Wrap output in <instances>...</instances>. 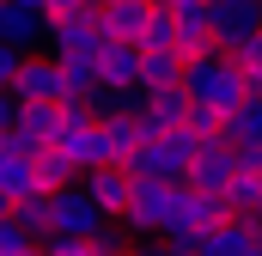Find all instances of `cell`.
Here are the masks:
<instances>
[{"label": "cell", "instance_id": "obj_4", "mask_svg": "<svg viewBox=\"0 0 262 256\" xmlns=\"http://www.w3.org/2000/svg\"><path fill=\"white\" fill-rule=\"evenodd\" d=\"M98 226H104V214L85 201L79 183H67V189L49 195V238H67V244H92L98 238Z\"/></svg>", "mask_w": 262, "mask_h": 256}, {"label": "cell", "instance_id": "obj_7", "mask_svg": "<svg viewBox=\"0 0 262 256\" xmlns=\"http://www.w3.org/2000/svg\"><path fill=\"white\" fill-rule=\"evenodd\" d=\"M220 220H226L220 195H195V189H183V183H177V195H171V220H165V232H159V238H207Z\"/></svg>", "mask_w": 262, "mask_h": 256}, {"label": "cell", "instance_id": "obj_18", "mask_svg": "<svg viewBox=\"0 0 262 256\" xmlns=\"http://www.w3.org/2000/svg\"><path fill=\"white\" fill-rule=\"evenodd\" d=\"M98 134H104V165H128L134 146H140L134 116H104V122H98Z\"/></svg>", "mask_w": 262, "mask_h": 256}, {"label": "cell", "instance_id": "obj_19", "mask_svg": "<svg viewBox=\"0 0 262 256\" xmlns=\"http://www.w3.org/2000/svg\"><path fill=\"white\" fill-rule=\"evenodd\" d=\"M31 177H37V189H43V195H55V189H67V183H79V177H73V165H67L55 146H37V153H31Z\"/></svg>", "mask_w": 262, "mask_h": 256}, {"label": "cell", "instance_id": "obj_2", "mask_svg": "<svg viewBox=\"0 0 262 256\" xmlns=\"http://www.w3.org/2000/svg\"><path fill=\"white\" fill-rule=\"evenodd\" d=\"M189 159H195V140H189L183 128H171V134H159V140H140L122 171H128L134 183H165V189H177L183 171H189Z\"/></svg>", "mask_w": 262, "mask_h": 256}, {"label": "cell", "instance_id": "obj_13", "mask_svg": "<svg viewBox=\"0 0 262 256\" xmlns=\"http://www.w3.org/2000/svg\"><path fill=\"white\" fill-rule=\"evenodd\" d=\"M98 86H104V92H140V49L104 43V49H98Z\"/></svg>", "mask_w": 262, "mask_h": 256}, {"label": "cell", "instance_id": "obj_32", "mask_svg": "<svg viewBox=\"0 0 262 256\" xmlns=\"http://www.w3.org/2000/svg\"><path fill=\"white\" fill-rule=\"evenodd\" d=\"M31 256H43V250H31Z\"/></svg>", "mask_w": 262, "mask_h": 256}, {"label": "cell", "instance_id": "obj_26", "mask_svg": "<svg viewBox=\"0 0 262 256\" xmlns=\"http://www.w3.org/2000/svg\"><path fill=\"white\" fill-rule=\"evenodd\" d=\"M25 55H12V49H0V92H12V73H18Z\"/></svg>", "mask_w": 262, "mask_h": 256}, {"label": "cell", "instance_id": "obj_14", "mask_svg": "<svg viewBox=\"0 0 262 256\" xmlns=\"http://www.w3.org/2000/svg\"><path fill=\"white\" fill-rule=\"evenodd\" d=\"M61 134V104H18V122H12V140H25L31 153L49 146Z\"/></svg>", "mask_w": 262, "mask_h": 256}, {"label": "cell", "instance_id": "obj_30", "mask_svg": "<svg viewBox=\"0 0 262 256\" xmlns=\"http://www.w3.org/2000/svg\"><path fill=\"white\" fill-rule=\"evenodd\" d=\"M85 6H104V0H85Z\"/></svg>", "mask_w": 262, "mask_h": 256}, {"label": "cell", "instance_id": "obj_8", "mask_svg": "<svg viewBox=\"0 0 262 256\" xmlns=\"http://www.w3.org/2000/svg\"><path fill=\"white\" fill-rule=\"evenodd\" d=\"M12 98H18V104H61L67 98L61 67L49 61V55H25L18 73H12Z\"/></svg>", "mask_w": 262, "mask_h": 256}, {"label": "cell", "instance_id": "obj_24", "mask_svg": "<svg viewBox=\"0 0 262 256\" xmlns=\"http://www.w3.org/2000/svg\"><path fill=\"white\" fill-rule=\"evenodd\" d=\"M43 256H92V244H67V238H43Z\"/></svg>", "mask_w": 262, "mask_h": 256}, {"label": "cell", "instance_id": "obj_5", "mask_svg": "<svg viewBox=\"0 0 262 256\" xmlns=\"http://www.w3.org/2000/svg\"><path fill=\"white\" fill-rule=\"evenodd\" d=\"M207 31H213V55H232L262 31V0H207Z\"/></svg>", "mask_w": 262, "mask_h": 256}, {"label": "cell", "instance_id": "obj_17", "mask_svg": "<svg viewBox=\"0 0 262 256\" xmlns=\"http://www.w3.org/2000/svg\"><path fill=\"white\" fill-rule=\"evenodd\" d=\"M220 140H226V146H262V98H244V104L220 122Z\"/></svg>", "mask_w": 262, "mask_h": 256}, {"label": "cell", "instance_id": "obj_15", "mask_svg": "<svg viewBox=\"0 0 262 256\" xmlns=\"http://www.w3.org/2000/svg\"><path fill=\"white\" fill-rule=\"evenodd\" d=\"M256 244H262V238H256L250 220H220V226L195 244V256H250Z\"/></svg>", "mask_w": 262, "mask_h": 256}, {"label": "cell", "instance_id": "obj_21", "mask_svg": "<svg viewBox=\"0 0 262 256\" xmlns=\"http://www.w3.org/2000/svg\"><path fill=\"white\" fill-rule=\"evenodd\" d=\"M177 73H183V61L171 49H140V92H165V86H177Z\"/></svg>", "mask_w": 262, "mask_h": 256}, {"label": "cell", "instance_id": "obj_22", "mask_svg": "<svg viewBox=\"0 0 262 256\" xmlns=\"http://www.w3.org/2000/svg\"><path fill=\"white\" fill-rule=\"evenodd\" d=\"M171 43H177V18L152 6V25H146V37H140V49H171ZM171 55H177V49H171Z\"/></svg>", "mask_w": 262, "mask_h": 256}, {"label": "cell", "instance_id": "obj_28", "mask_svg": "<svg viewBox=\"0 0 262 256\" xmlns=\"http://www.w3.org/2000/svg\"><path fill=\"white\" fill-rule=\"evenodd\" d=\"M250 226H256V238H262V189H256V201H250Z\"/></svg>", "mask_w": 262, "mask_h": 256}, {"label": "cell", "instance_id": "obj_6", "mask_svg": "<svg viewBox=\"0 0 262 256\" xmlns=\"http://www.w3.org/2000/svg\"><path fill=\"white\" fill-rule=\"evenodd\" d=\"M171 195H177V189H165V183H134V189H128V207H122V220H116V226L128 232V244L165 232V220H171Z\"/></svg>", "mask_w": 262, "mask_h": 256}, {"label": "cell", "instance_id": "obj_12", "mask_svg": "<svg viewBox=\"0 0 262 256\" xmlns=\"http://www.w3.org/2000/svg\"><path fill=\"white\" fill-rule=\"evenodd\" d=\"M25 195H37V177H31V146H25V140H12V134H0V201L12 207V201H25Z\"/></svg>", "mask_w": 262, "mask_h": 256}, {"label": "cell", "instance_id": "obj_27", "mask_svg": "<svg viewBox=\"0 0 262 256\" xmlns=\"http://www.w3.org/2000/svg\"><path fill=\"white\" fill-rule=\"evenodd\" d=\"M159 12H195V6H207V0H152Z\"/></svg>", "mask_w": 262, "mask_h": 256}, {"label": "cell", "instance_id": "obj_25", "mask_svg": "<svg viewBox=\"0 0 262 256\" xmlns=\"http://www.w3.org/2000/svg\"><path fill=\"white\" fill-rule=\"evenodd\" d=\"M12 122H18V98L0 92V134H12Z\"/></svg>", "mask_w": 262, "mask_h": 256}, {"label": "cell", "instance_id": "obj_20", "mask_svg": "<svg viewBox=\"0 0 262 256\" xmlns=\"http://www.w3.org/2000/svg\"><path fill=\"white\" fill-rule=\"evenodd\" d=\"M6 220H12L31 244H43V238H49V195L37 189V195H25V201H12V214H6Z\"/></svg>", "mask_w": 262, "mask_h": 256}, {"label": "cell", "instance_id": "obj_10", "mask_svg": "<svg viewBox=\"0 0 262 256\" xmlns=\"http://www.w3.org/2000/svg\"><path fill=\"white\" fill-rule=\"evenodd\" d=\"M79 189H85V201H92V207H98L104 220H122L134 177L122 171V165H104V171H85V177H79Z\"/></svg>", "mask_w": 262, "mask_h": 256}, {"label": "cell", "instance_id": "obj_31", "mask_svg": "<svg viewBox=\"0 0 262 256\" xmlns=\"http://www.w3.org/2000/svg\"><path fill=\"white\" fill-rule=\"evenodd\" d=\"M250 256H262V244H256V250H250Z\"/></svg>", "mask_w": 262, "mask_h": 256}, {"label": "cell", "instance_id": "obj_9", "mask_svg": "<svg viewBox=\"0 0 262 256\" xmlns=\"http://www.w3.org/2000/svg\"><path fill=\"white\" fill-rule=\"evenodd\" d=\"M43 31H49L43 12H31V6H18V0H0V49H12V55H43Z\"/></svg>", "mask_w": 262, "mask_h": 256}, {"label": "cell", "instance_id": "obj_16", "mask_svg": "<svg viewBox=\"0 0 262 256\" xmlns=\"http://www.w3.org/2000/svg\"><path fill=\"white\" fill-rule=\"evenodd\" d=\"M177 18V61H195V55H213V31H207V6H195V12H171Z\"/></svg>", "mask_w": 262, "mask_h": 256}, {"label": "cell", "instance_id": "obj_29", "mask_svg": "<svg viewBox=\"0 0 262 256\" xmlns=\"http://www.w3.org/2000/svg\"><path fill=\"white\" fill-rule=\"evenodd\" d=\"M6 214H12V207H6V201H0V220H6Z\"/></svg>", "mask_w": 262, "mask_h": 256}, {"label": "cell", "instance_id": "obj_23", "mask_svg": "<svg viewBox=\"0 0 262 256\" xmlns=\"http://www.w3.org/2000/svg\"><path fill=\"white\" fill-rule=\"evenodd\" d=\"M92 256H128V232H122L116 220H104L98 238H92Z\"/></svg>", "mask_w": 262, "mask_h": 256}, {"label": "cell", "instance_id": "obj_1", "mask_svg": "<svg viewBox=\"0 0 262 256\" xmlns=\"http://www.w3.org/2000/svg\"><path fill=\"white\" fill-rule=\"evenodd\" d=\"M177 92H183L189 104H201V110H213L220 122L244 104V79H238V67L226 61V55H195V61H183Z\"/></svg>", "mask_w": 262, "mask_h": 256}, {"label": "cell", "instance_id": "obj_11", "mask_svg": "<svg viewBox=\"0 0 262 256\" xmlns=\"http://www.w3.org/2000/svg\"><path fill=\"white\" fill-rule=\"evenodd\" d=\"M226 183H232V146H226V140L195 146V159H189V171H183V189H195V195H220Z\"/></svg>", "mask_w": 262, "mask_h": 256}, {"label": "cell", "instance_id": "obj_3", "mask_svg": "<svg viewBox=\"0 0 262 256\" xmlns=\"http://www.w3.org/2000/svg\"><path fill=\"white\" fill-rule=\"evenodd\" d=\"M104 49V31H98V6H73L61 18H49L43 31V55L61 67V61H79V55H98Z\"/></svg>", "mask_w": 262, "mask_h": 256}]
</instances>
